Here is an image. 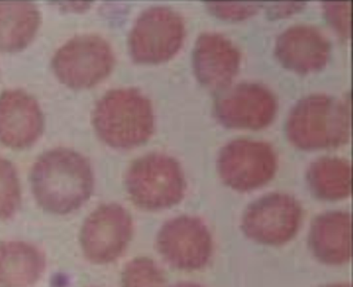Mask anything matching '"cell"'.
<instances>
[{
  "label": "cell",
  "mask_w": 353,
  "mask_h": 287,
  "mask_svg": "<svg viewBox=\"0 0 353 287\" xmlns=\"http://www.w3.org/2000/svg\"><path fill=\"white\" fill-rule=\"evenodd\" d=\"M185 35V21L179 12L165 6L148 8L131 30V56L137 63H163L179 52Z\"/></svg>",
  "instance_id": "ba28073f"
},
{
  "label": "cell",
  "mask_w": 353,
  "mask_h": 287,
  "mask_svg": "<svg viewBox=\"0 0 353 287\" xmlns=\"http://www.w3.org/2000/svg\"><path fill=\"white\" fill-rule=\"evenodd\" d=\"M324 14L330 25L342 38L352 34V1L324 2Z\"/></svg>",
  "instance_id": "44dd1931"
},
{
  "label": "cell",
  "mask_w": 353,
  "mask_h": 287,
  "mask_svg": "<svg viewBox=\"0 0 353 287\" xmlns=\"http://www.w3.org/2000/svg\"><path fill=\"white\" fill-rule=\"evenodd\" d=\"M350 98L306 95L296 103L285 123L293 146L303 150L332 148L346 144L352 128Z\"/></svg>",
  "instance_id": "7a4b0ae2"
},
{
  "label": "cell",
  "mask_w": 353,
  "mask_h": 287,
  "mask_svg": "<svg viewBox=\"0 0 353 287\" xmlns=\"http://www.w3.org/2000/svg\"><path fill=\"white\" fill-rule=\"evenodd\" d=\"M46 260L28 243L0 242V287H32L43 275Z\"/></svg>",
  "instance_id": "2e32d148"
},
{
  "label": "cell",
  "mask_w": 353,
  "mask_h": 287,
  "mask_svg": "<svg viewBox=\"0 0 353 287\" xmlns=\"http://www.w3.org/2000/svg\"><path fill=\"white\" fill-rule=\"evenodd\" d=\"M306 177L312 193L321 200L339 201L352 194V163L344 157H319L309 165Z\"/></svg>",
  "instance_id": "ac0fdd59"
},
{
  "label": "cell",
  "mask_w": 353,
  "mask_h": 287,
  "mask_svg": "<svg viewBox=\"0 0 353 287\" xmlns=\"http://www.w3.org/2000/svg\"><path fill=\"white\" fill-rule=\"evenodd\" d=\"M112 46L101 36L77 35L63 43L52 59L57 77L73 89H87L109 76L114 66Z\"/></svg>",
  "instance_id": "5b68a950"
},
{
  "label": "cell",
  "mask_w": 353,
  "mask_h": 287,
  "mask_svg": "<svg viewBox=\"0 0 353 287\" xmlns=\"http://www.w3.org/2000/svg\"><path fill=\"white\" fill-rule=\"evenodd\" d=\"M277 155L272 144L259 139L239 138L221 149L219 175L228 187L246 192L266 185L277 170Z\"/></svg>",
  "instance_id": "52a82bcc"
},
{
  "label": "cell",
  "mask_w": 353,
  "mask_h": 287,
  "mask_svg": "<svg viewBox=\"0 0 353 287\" xmlns=\"http://www.w3.org/2000/svg\"><path fill=\"white\" fill-rule=\"evenodd\" d=\"M21 201V187L15 166L0 156V221L14 216Z\"/></svg>",
  "instance_id": "ffe728a7"
},
{
  "label": "cell",
  "mask_w": 353,
  "mask_h": 287,
  "mask_svg": "<svg viewBox=\"0 0 353 287\" xmlns=\"http://www.w3.org/2000/svg\"><path fill=\"white\" fill-rule=\"evenodd\" d=\"M122 287H167V279L154 260L138 257L130 261L123 270Z\"/></svg>",
  "instance_id": "d6986e66"
},
{
  "label": "cell",
  "mask_w": 353,
  "mask_h": 287,
  "mask_svg": "<svg viewBox=\"0 0 353 287\" xmlns=\"http://www.w3.org/2000/svg\"><path fill=\"white\" fill-rule=\"evenodd\" d=\"M241 53L230 39L216 32L201 33L192 53L193 69L208 89H226L238 74Z\"/></svg>",
  "instance_id": "4fadbf2b"
},
{
  "label": "cell",
  "mask_w": 353,
  "mask_h": 287,
  "mask_svg": "<svg viewBox=\"0 0 353 287\" xmlns=\"http://www.w3.org/2000/svg\"><path fill=\"white\" fill-rule=\"evenodd\" d=\"M352 215L346 211L326 212L314 219L308 244L319 262L343 266L352 260Z\"/></svg>",
  "instance_id": "9a60e30c"
},
{
  "label": "cell",
  "mask_w": 353,
  "mask_h": 287,
  "mask_svg": "<svg viewBox=\"0 0 353 287\" xmlns=\"http://www.w3.org/2000/svg\"><path fill=\"white\" fill-rule=\"evenodd\" d=\"M92 121L97 135L108 146L132 148L153 135V105L135 88L110 90L97 101Z\"/></svg>",
  "instance_id": "3957f363"
},
{
  "label": "cell",
  "mask_w": 353,
  "mask_h": 287,
  "mask_svg": "<svg viewBox=\"0 0 353 287\" xmlns=\"http://www.w3.org/2000/svg\"><path fill=\"white\" fill-rule=\"evenodd\" d=\"M157 248L172 268L195 271L210 263L214 245L210 229L202 219L180 216L162 226L157 237Z\"/></svg>",
  "instance_id": "9c48e42d"
},
{
  "label": "cell",
  "mask_w": 353,
  "mask_h": 287,
  "mask_svg": "<svg viewBox=\"0 0 353 287\" xmlns=\"http://www.w3.org/2000/svg\"><path fill=\"white\" fill-rule=\"evenodd\" d=\"M205 6L216 17L239 21L256 14L262 4L256 2H207Z\"/></svg>",
  "instance_id": "7402d4cb"
},
{
  "label": "cell",
  "mask_w": 353,
  "mask_h": 287,
  "mask_svg": "<svg viewBox=\"0 0 353 287\" xmlns=\"http://www.w3.org/2000/svg\"><path fill=\"white\" fill-rule=\"evenodd\" d=\"M125 187L138 208L157 211L180 203L187 184L176 159L164 152H153L131 163L125 175Z\"/></svg>",
  "instance_id": "277c9868"
},
{
  "label": "cell",
  "mask_w": 353,
  "mask_h": 287,
  "mask_svg": "<svg viewBox=\"0 0 353 287\" xmlns=\"http://www.w3.org/2000/svg\"><path fill=\"white\" fill-rule=\"evenodd\" d=\"M321 287H352L350 284H327L325 286Z\"/></svg>",
  "instance_id": "d4e9b609"
},
{
  "label": "cell",
  "mask_w": 353,
  "mask_h": 287,
  "mask_svg": "<svg viewBox=\"0 0 353 287\" xmlns=\"http://www.w3.org/2000/svg\"><path fill=\"white\" fill-rule=\"evenodd\" d=\"M303 219L300 201L292 195L272 192L252 201L242 216L241 229L261 245L287 244L298 234Z\"/></svg>",
  "instance_id": "8992f818"
},
{
  "label": "cell",
  "mask_w": 353,
  "mask_h": 287,
  "mask_svg": "<svg viewBox=\"0 0 353 287\" xmlns=\"http://www.w3.org/2000/svg\"><path fill=\"white\" fill-rule=\"evenodd\" d=\"M30 181L36 201L54 214H68L81 208L94 185L87 157L65 147L41 155L33 164Z\"/></svg>",
  "instance_id": "6da1fadb"
},
{
  "label": "cell",
  "mask_w": 353,
  "mask_h": 287,
  "mask_svg": "<svg viewBox=\"0 0 353 287\" xmlns=\"http://www.w3.org/2000/svg\"><path fill=\"white\" fill-rule=\"evenodd\" d=\"M43 126L42 108L32 95L20 89L0 94V144L10 148H26L40 138Z\"/></svg>",
  "instance_id": "7c38bea8"
},
{
  "label": "cell",
  "mask_w": 353,
  "mask_h": 287,
  "mask_svg": "<svg viewBox=\"0 0 353 287\" xmlns=\"http://www.w3.org/2000/svg\"><path fill=\"white\" fill-rule=\"evenodd\" d=\"M274 94L256 82H241L224 89L214 102V115L223 125L232 128H266L276 115Z\"/></svg>",
  "instance_id": "8fae6325"
},
{
  "label": "cell",
  "mask_w": 353,
  "mask_h": 287,
  "mask_svg": "<svg viewBox=\"0 0 353 287\" xmlns=\"http://www.w3.org/2000/svg\"><path fill=\"white\" fill-rule=\"evenodd\" d=\"M40 24V11L32 2H0V50H22L35 37Z\"/></svg>",
  "instance_id": "e0dca14e"
},
{
  "label": "cell",
  "mask_w": 353,
  "mask_h": 287,
  "mask_svg": "<svg viewBox=\"0 0 353 287\" xmlns=\"http://www.w3.org/2000/svg\"><path fill=\"white\" fill-rule=\"evenodd\" d=\"M303 2H282V3L268 4L267 14L272 18L288 17L300 11L305 6Z\"/></svg>",
  "instance_id": "603a6c76"
},
{
  "label": "cell",
  "mask_w": 353,
  "mask_h": 287,
  "mask_svg": "<svg viewBox=\"0 0 353 287\" xmlns=\"http://www.w3.org/2000/svg\"><path fill=\"white\" fill-rule=\"evenodd\" d=\"M274 53L285 68L308 74L326 66L331 43L316 26L299 23L278 36Z\"/></svg>",
  "instance_id": "5bb4252c"
},
{
  "label": "cell",
  "mask_w": 353,
  "mask_h": 287,
  "mask_svg": "<svg viewBox=\"0 0 353 287\" xmlns=\"http://www.w3.org/2000/svg\"><path fill=\"white\" fill-rule=\"evenodd\" d=\"M132 235L130 214L119 204H103L84 222L81 234V248L92 263H112L125 252Z\"/></svg>",
  "instance_id": "30bf717a"
},
{
  "label": "cell",
  "mask_w": 353,
  "mask_h": 287,
  "mask_svg": "<svg viewBox=\"0 0 353 287\" xmlns=\"http://www.w3.org/2000/svg\"><path fill=\"white\" fill-rule=\"evenodd\" d=\"M174 287H203V286H200V284H198L180 283V284H177L176 286H174Z\"/></svg>",
  "instance_id": "cb8c5ba5"
}]
</instances>
